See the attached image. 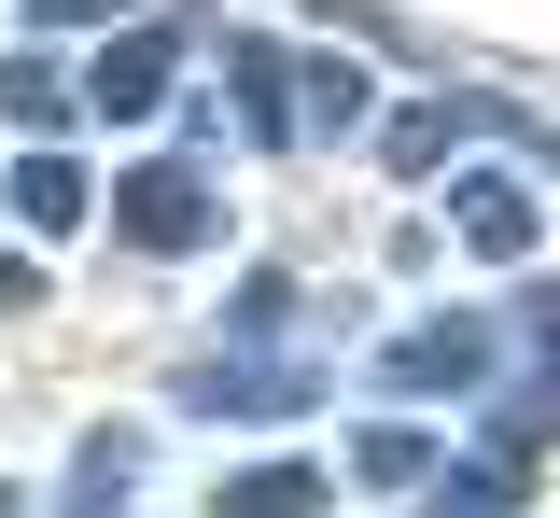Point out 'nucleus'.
Instances as JSON below:
<instances>
[{
	"instance_id": "obj_1",
	"label": "nucleus",
	"mask_w": 560,
	"mask_h": 518,
	"mask_svg": "<svg viewBox=\"0 0 560 518\" xmlns=\"http://www.w3.org/2000/svg\"><path fill=\"white\" fill-rule=\"evenodd\" d=\"M113 238H127V252H210V238H224V197H210V168H183V154H154V168H113Z\"/></svg>"
},
{
	"instance_id": "obj_2",
	"label": "nucleus",
	"mask_w": 560,
	"mask_h": 518,
	"mask_svg": "<svg viewBox=\"0 0 560 518\" xmlns=\"http://www.w3.org/2000/svg\"><path fill=\"white\" fill-rule=\"evenodd\" d=\"M477 378H490V322H477V308L407 322V337L378 351V392H477Z\"/></svg>"
},
{
	"instance_id": "obj_3",
	"label": "nucleus",
	"mask_w": 560,
	"mask_h": 518,
	"mask_svg": "<svg viewBox=\"0 0 560 518\" xmlns=\"http://www.w3.org/2000/svg\"><path fill=\"white\" fill-rule=\"evenodd\" d=\"M448 238L490 252V267H518L533 238H547V197L533 183H504V168H463V197H448Z\"/></svg>"
},
{
	"instance_id": "obj_4",
	"label": "nucleus",
	"mask_w": 560,
	"mask_h": 518,
	"mask_svg": "<svg viewBox=\"0 0 560 518\" xmlns=\"http://www.w3.org/2000/svg\"><path fill=\"white\" fill-rule=\"evenodd\" d=\"M84 98H98L113 127H140V113H168V98H183V43H168V28H127V43H98V71H84Z\"/></svg>"
},
{
	"instance_id": "obj_5",
	"label": "nucleus",
	"mask_w": 560,
	"mask_h": 518,
	"mask_svg": "<svg viewBox=\"0 0 560 518\" xmlns=\"http://www.w3.org/2000/svg\"><path fill=\"white\" fill-rule=\"evenodd\" d=\"M323 392V365H253V351H224V365L183 378V407H210V421H294Z\"/></svg>"
},
{
	"instance_id": "obj_6",
	"label": "nucleus",
	"mask_w": 560,
	"mask_h": 518,
	"mask_svg": "<svg viewBox=\"0 0 560 518\" xmlns=\"http://www.w3.org/2000/svg\"><path fill=\"white\" fill-rule=\"evenodd\" d=\"M224 98H238V127H253V141H294V57H280V43H224Z\"/></svg>"
},
{
	"instance_id": "obj_7",
	"label": "nucleus",
	"mask_w": 560,
	"mask_h": 518,
	"mask_svg": "<svg viewBox=\"0 0 560 518\" xmlns=\"http://www.w3.org/2000/svg\"><path fill=\"white\" fill-rule=\"evenodd\" d=\"M364 98H378L364 57H294V127H308V141H350V127H364Z\"/></svg>"
},
{
	"instance_id": "obj_8",
	"label": "nucleus",
	"mask_w": 560,
	"mask_h": 518,
	"mask_svg": "<svg viewBox=\"0 0 560 518\" xmlns=\"http://www.w3.org/2000/svg\"><path fill=\"white\" fill-rule=\"evenodd\" d=\"M84 197H98V183H84L57 141H43V154H14V224H28V238H70V224H84Z\"/></svg>"
},
{
	"instance_id": "obj_9",
	"label": "nucleus",
	"mask_w": 560,
	"mask_h": 518,
	"mask_svg": "<svg viewBox=\"0 0 560 518\" xmlns=\"http://www.w3.org/2000/svg\"><path fill=\"white\" fill-rule=\"evenodd\" d=\"M210 518H323V476L308 462H253V476H224Z\"/></svg>"
},
{
	"instance_id": "obj_10",
	"label": "nucleus",
	"mask_w": 560,
	"mask_h": 518,
	"mask_svg": "<svg viewBox=\"0 0 560 518\" xmlns=\"http://www.w3.org/2000/svg\"><path fill=\"white\" fill-rule=\"evenodd\" d=\"M140 491V435H84V462H70V518H113Z\"/></svg>"
},
{
	"instance_id": "obj_11",
	"label": "nucleus",
	"mask_w": 560,
	"mask_h": 518,
	"mask_svg": "<svg viewBox=\"0 0 560 518\" xmlns=\"http://www.w3.org/2000/svg\"><path fill=\"white\" fill-rule=\"evenodd\" d=\"M350 476H364V491H407V476H434V435H407V421H393V435L350 448Z\"/></svg>"
},
{
	"instance_id": "obj_12",
	"label": "nucleus",
	"mask_w": 560,
	"mask_h": 518,
	"mask_svg": "<svg viewBox=\"0 0 560 518\" xmlns=\"http://www.w3.org/2000/svg\"><path fill=\"white\" fill-rule=\"evenodd\" d=\"M420 518H518V491L490 476V462H463V476H434V505Z\"/></svg>"
},
{
	"instance_id": "obj_13",
	"label": "nucleus",
	"mask_w": 560,
	"mask_h": 518,
	"mask_svg": "<svg viewBox=\"0 0 560 518\" xmlns=\"http://www.w3.org/2000/svg\"><path fill=\"white\" fill-rule=\"evenodd\" d=\"M0 113H14V127H57V113H70V84L43 71V57H14V71H0Z\"/></svg>"
},
{
	"instance_id": "obj_14",
	"label": "nucleus",
	"mask_w": 560,
	"mask_h": 518,
	"mask_svg": "<svg viewBox=\"0 0 560 518\" xmlns=\"http://www.w3.org/2000/svg\"><path fill=\"white\" fill-rule=\"evenodd\" d=\"M448 127H463V113H393V141H378V154H393V168H407V183H420V168L448 154Z\"/></svg>"
},
{
	"instance_id": "obj_15",
	"label": "nucleus",
	"mask_w": 560,
	"mask_h": 518,
	"mask_svg": "<svg viewBox=\"0 0 560 518\" xmlns=\"http://www.w3.org/2000/svg\"><path fill=\"white\" fill-rule=\"evenodd\" d=\"M294 322V281H238V337H280Z\"/></svg>"
},
{
	"instance_id": "obj_16",
	"label": "nucleus",
	"mask_w": 560,
	"mask_h": 518,
	"mask_svg": "<svg viewBox=\"0 0 560 518\" xmlns=\"http://www.w3.org/2000/svg\"><path fill=\"white\" fill-rule=\"evenodd\" d=\"M28 14H43V28H127L140 0H28Z\"/></svg>"
},
{
	"instance_id": "obj_17",
	"label": "nucleus",
	"mask_w": 560,
	"mask_h": 518,
	"mask_svg": "<svg viewBox=\"0 0 560 518\" xmlns=\"http://www.w3.org/2000/svg\"><path fill=\"white\" fill-rule=\"evenodd\" d=\"M518 337H533V365L560 378V295H533V308H518Z\"/></svg>"
},
{
	"instance_id": "obj_18",
	"label": "nucleus",
	"mask_w": 560,
	"mask_h": 518,
	"mask_svg": "<svg viewBox=\"0 0 560 518\" xmlns=\"http://www.w3.org/2000/svg\"><path fill=\"white\" fill-rule=\"evenodd\" d=\"M0 308H43V267L28 252H0Z\"/></svg>"
},
{
	"instance_id": "obj_19",
	"label": "nucleus",
	"mask_w": 560,
	"mask_h": 518,
	"mask_svg": "<svg viewBox=\"0 0 560 518\" xmlns=\"http://www.w3.org/2000/svg\"><path fill=\"white\" fill-rule=\"evenodd\" d=\"M0 518H28V505H14V476H0Z\"/></svg>"
}]
</instances>
